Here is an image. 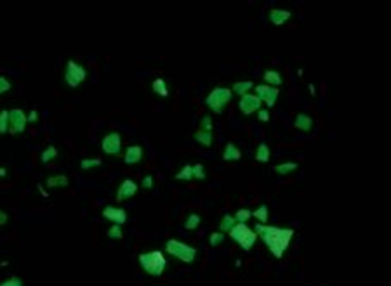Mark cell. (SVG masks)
<instances>
[{"label": "cell", "mask_w": 391, "mask_h": 286, "mask_svg": "<svg viewBox=\"0 0 391 286\" xmlns=\"http://www.w3.org/2000/svg\"><path fill=\"white\" fill-rule=\"evenodd\" d=\"M254 232L258 234V238L263 239V243L268 246V250H270L275 259H282L285 255V252H287L291 241L294 239V229L289 227L256 224Z\"/></svg>", "instance_id": "cell-1"}, {"label": "cell", "mask_w": 391, "mask_h": 286, "mask_svg": "<svg viewBox=\"0 0 391 286\" xmlns=\"http://www.w3.org/2000/svg\"><path fill=\"white\" fill-rule=\"evenodd\" d=\"M137 262H139L141 269H143L146 274H150V276H162L165 267H167V260H165L164 253L158 252V250L139 253Z\"/></svg>", "instance_id": "cell-2"}, {"label": "cell", "mask_w": 391, "mask_h": 286, "mask_svg": "<svg viewBox=\"0 0 391 286\" xmlns=\"http://www.w3.org/2000/svg\"><path fill=\"white\" fill-rule=\"evenodd\" d=\"M231 97H233L231 89H228V87H214L209 92V95L205 97V106L212 113L221 115L224 111V108L230 104Z\"/></svg>", "instance_id": "cell-3"}, {"label": "cell", "mask_w": 391, "mask_h": 286, "mask_svg": "<svg viewBox=\"0 0 391 286\" xmlns=\"http://www.w3.org/2000/svg\"><path fill=\"white\" fill-rule=\"evenodd\" d=\"M228 234H230V238L233 239L237 245H240V248L244 250V252H251L252 246L256 245V241H258V234H256L254 229H251L247 224H235Z\"/></svg>", "instance_id": "cell-4"}, {"label": "cell", "mask_w": 391, "mask_h": 286, "mask_svg": "<svg viewBox=\"0 0 391 286\" xmlns=\"http://www.w3.org/2000/svg\"><path fill=\"white\" fill-rule=\"evenodd\" d=\"M165 250H167L169 255H172L174 259L181 260L185 264H193L196 259V248H193L192 245L185 241H179V239H167Z\"/></svg>", "instance_id": "cell-5"}, {"label": "cell", "mask_w": 391, "mask_h": 286, "mask_svg": "<svg viewBox=\"0 0 391 286\" xmlns=\"http://www.w3.org/2000/svg\"><path fill=\"white\" fill-rule=\"evenodd\" d=\"M86 78H87V70L84 68V65H80V63L70 59V61L66 63V70H65L66 85L72 87V89H75V87H79L82 82H86Z\"/></svg>", "instance_id": "cell-6"}, {"label": "cell", "mask_w": 391, "mask_h": 286, "mask_svg": "<svg viewBox=\"0 0 391 286\" xmlns=\"http://www.w3.org/2000/svg\"><path fill=\"white\" fill-rule=\"evenodd\" d=\"M28 125V116L21 108L9 111V132L10 134H23Z\"/></svg>", "instance_id": "cell-7"}, {"label": "cell", "mask_w": 391, "mask_h": 286, "mask_svg": "<svg viewBox=\"0 0 391 286\" xmlns=\"http://www.w3.org/2000/svg\"><path fill=\"white\" fill-rule=\"evenodd\" d=\"M261 99L258 97L256 94H251V92H247V94H244L240 97V102H238V108H240V111L244 113V115H252V113H258L259 109H261Z\"/></svg>", "instance_id": "cell-8"}, {"label": "cell", "mask_w": 391, "mask_h": 286, "mask_svg": "<svg viewBox=\"0 0 391 286\" xmlns=\"http://www.w3.org/2000/svg\"><path fill=\"white\" fill-rule=\"evenodd\" d=\"M256 95L261 99V102H266L268 108H273L278 101V95H280V90L275 89V87H270L266 83H261V85L256 87Z\"/></svg>", "instance_id": "cell-9"}, {"label": "cell", "mask_w": 391, "mask_h": 286, "mask_svg": "<svg viewBox=\"0 0 391 286\" xmlns=\"http://www.w3.org/2000/svg\"><path fill=\"white\" fill-rule=\"evenodd\" d=\"M101 147H103V153L106 154H118L122 147V137L118 132H110L103 137V143H101Z\"/></svg>", "instance_id": "cell-10"}, {"label": "cell", "mask_w": 391, "mask_h": 286, "mask_svg": "<svg viewBox=\"0 0 391 286\" xmlns=\"http://www.w3.org/2000/svg\"><path fill=\"white\" fill-rule=\"evenodd\" d=\"M103 217L106 220H110L111 224L115 225H124L127 222V212L124 208H118V207H104L103 208Z\"/></svg>", "instance_id": "cell-11"}, {"label": "cell", "mask_w": 391, "mask_h": 286, "mask_svg": "<svg viewBox=\"0 0 391 286\" xmlns=\"http://www.w3.org/2000/svg\"><path fill=\"white\" fill-rule=\"evenodd\" d=\"M136 193H137V184L132 179H125V181H122V184L117 189V201L130 200Z\"/></svg>", "instance_id": "cell-12"}, {"label": "cell", "mask_w": 391, "mask_h": 286, "mask_svg": "<svg viewBox=\"0 0 391 286\" xmlns=\"http://www.w3.org/2000/svg\"><path fill=\"white\" fill-rule=\"evenodd\" d=\"M292 17V12L289 9H271L270 10V21L275 26H282Z\"/></svg>", "instance_id": "cell-13"}, {"label": "cell", "mask_w": 391, "mask_h": 286, "mask_svg": "<svg viewBox=\"0 0 391 286\" xmlns=\"http://www.w3.org/2000/svg\"><path fill=\"white\" fill-rule=\"evenodd\" d=\"M143 160V147L141 146H129L124 154L125 165H136Z\"/></svg>", "instance_id": "cell-14"}, {"label": "cell", "mask_w": 391, "mask_h": 286, "mask_svg": "<svg viewBox=\"0 0 391 286\" xmlns=\"http://www.w3.org/2000/svg\"><path fill=\"white\" fill-rule=\"evenodd\" d=\"M294 127L297 130H302V132H309L313 129V118L306 113H299L294 120Z\"/></svg>", "instance_id": "cell-15"}, {"label": "cell", "mask_w": 391, "mask_h": 286, "mask_svg": "<svg viewBox=\"0 0 391 286\" xmlns=\"http://www.w3.org/2000/svg\"><path fill=\"white\" fill-rule=\"evenodd\" d=\"M240 158H242V151L238 149L233 143H228L223 151V160L224 161H238Z\"/></svg>", "instance_id": "cell-16"}, {"label": "cell", "mask_w": 391, "mask_h": 286, "mask_svg": "<svg viewBox=\"0 0 391 286\" xmlns=\"http://www.w3.org/2000/svg\"><path fill=\"white\" fill-rule=\"evenodd\" d=\"M263 80L266 82V85L275 87V89H278L282 85V75L278 72H275V70H266L263 75Z\"/></svg>", "instance_id": "cell-17"}, {"label": "cell", "mask_w": 391, "mask_h": 286, "mask_svg": "<svg viewBox=\"0 0 391 286\" xmlns=\"http://www.w3.org/2000/svg\"><path fill=\"white\" fill-rule=\"evenodd\" d=\"M45 184L49 186V188H66V186L70 184L68 177L63 174L59 175H51V177L45 179Z\"/></svg>", "instance_id": "cell-18"}, {"label": "cell", "mask_w": 391, "mask_h": 286, "mask_svg": "<svg viewBox=\"0 0 391 286\" xmlns=\"http://www.w3.org/2000/svg\"><path fill=\"white\" fill-rule=\"evenodd\" d=\"M297 167H299V165L295 163V161H284V163L275 165L273 172H275V174H278V175H287V174H291V172L297 170Z\"/></svg>", "instance_id": "cell-19"}, {"label": "cell", "mask_w": 391, "mask_h": 286, "mask_svg": "<svg viewBox=\"0 0 391 286\" xmlns=\"http://www.w3.org/2000/svg\"><path fill=\"white\" fill-rule=\"evenodd\" d=\"M270 158H271L270 146H268L266 143H259L258 151H256V161H259V163H268Z\"/></svg>", "instance_id": "cell-20"}, {"label": "cell", "mask_w": 391, "mask_h": 286, "mask_svg": "<svg viewBox=\"0 0 391 286\" xmlns=\"http://www.w3.org/2000/svg\"><path fill=\"white\" fill-rule=\"evenodd\" d=\"M151 89H153L155 94L160 95V97H169V87L164 78H155L153 83H151Z\"/></svg>", "instance_id": "cell-21"}, {"label": "cell", "mask_w": 391, "mask_h": 286, "mask_svg": "<svg viewBox=\"0 0 391 286\" xmlns=\"http://www.w3.org/2000/svg\"><path fill=\"white\" fill-rule=\"evenodd\" d=\"M195 141L198 144H202V146H212V132H207V130H196L195 132Z\"/></svg>", "instance_id": "cell-22"}, {"label": "cell", "mask_w": 391, "mask_h": 286, "mask_svg": "<svg viewBox=\"0 0 391 286\" xmlns=\"http://www.w3.org/2000/svg\"><path fill=\"white\" fill-rule=\"evenodd\" d=\"M235 224H237V220L233 218V214L223 215V218H221V222H219V231L221 232H230Z\"/></svg>", "instance_id": "cell-23"}, {"label": "cell", "mask_w": 391, "mask_h": 286, "mask_svg": "<svg viewBox=\"0 0 391 286\" xmlns=\"http://www.w3.org/2000/svg\"><path fill=\"white\" fill-rule=\"evenodd\" d=\"M200 222H202V218H200L198 214H190L185 220V229L186 231H195L200 225Z\"/></svg>", "instance_id": "cell-24"}, {"label": "cell", "mask_w": 391, "mask_h": 286, "mask_svg": "<svg viewBox=\"0 0 391 286\" xmlns=\"http://www.w3.org/2000/svg\"><path fill=\"white\" fill-rule=\"evenodd\" d=\"M252 217H256L259 220V224H266L268 218H270V210H268L266 205H261L258 210L252 212Z\"/></svg>", "instance_id": "cell-25"}, {"label": "cell", "mask_w": 391, "mask_h": 286, "mask_svg": "<svg viewBox=\"0 0 391 286\" xmlns=\"http://www.w3.org/2000/svg\"><path fill=\"white\" fill-rule=\"evenodd\" d=\"M252 87H254V83L252 82H235L231 92H237L238 95H244V94L251 92Z\"/></svg>", "instance_id": "cell-26"}, {"label": "cell", "mask_w": 391, "mask_h": 286, "mask_svg": "<svg viewBox=\"0 0 391 286\" xmlns=\"http://www.w3.org/2000/svg\"><path fill=\"white\" fill-rule=\"evenodd\" d=\"M58 156V149H56V146H47L45 147L44 151H42V154H40V161L42 163H49L51 160H54V158Z\"/></svg>", "instance_id": "cell-27"}, {"label": "cell", "mask_w": 391, "mask_h": 286, "mask_svg": "<svg viewBox=\"0 0 391 286\" xmlns=\"http://www.w3.org/2000/svg\"><path fill=\"white\" fill-rule=\"evenodd\" d=\"M252 217V212L247 210V208H240L233 214V218L237 220V224H245L247 220H251Z\"/></svg>", "instance_id": "cell-28"}, {"label": "cell", "mask_w": 391, "mask_h": 286, "mask_svg": "<svg viewBox=\"0 0 391 286\" xmlns=\"http://www.w3.org/2000/svg\"><path fill=\"white\" fill-rule=\"evenodd\" d=\"M176 179L178 181H183V182H188V181H192L193 179V174H192V165L190 163H186L185 167L181 168V170L176 174Z\"/></svg>", "instance_id": "cell-29"}, {"label": "cell", "mask_w": 391, "mask_h": 286, "mask_svg": "<svg viewBox=\"0 0 391 286\" xmlns=\"http://www.w3.org/2000/svg\"><path fill=\"white\" fill-rule=\"evenodd\" d=\"M99 165H101V158H84L80 161V168L82 170H89V168L99 167Z\"/></svg>", "instance_id": "cell-30"}, {"label": "cell", "mask_w": 391, "mask_h": 286, "mask_svg": "<svg viewBox=\"0 0 391 286\" xmlns=\"http://www.w3.org/2000/svg\"><path fill=\"white\" fill-rule=\"evenodd\" d=\"M9 132V111L2 109L0 111V134Z\"/></svg>", "instance_id": "cell-31"}, {"label": "cell", "mask_w": 391, "mask_h": 286, "mask_svg": "<svg viewBox=\"0 0 391 286\" xmlns=\"http://www.w3.org/2000/svg\"><path fill=\"white\" fill-rule=\"evenodd\" d=\"M192 174L193 179H198V181H203L205 179V167L202 163H195L192 165Z\"/></svg>", "instance_id": "cell-32"}, {"label": "cell", "mask_w": 391, "mask_h": 286, "mask_svg": "<svg viewBox=\"0 0 391 286\" xmlns=\"http://www.w3.org/2000/svg\"><path fill=\"white\" fill-rule=\"evenodd\" d=\"M106 236L110 239H122V236H124V232H122V225L111 224V227L106 231Z\"/></svg>", "instance_id": "cell-33"}, {"label": "cell", "mask_w": 391, "mask_h": 286, "mask_svg": "<svg viewBox=\"0 0 391 286\" xmlns=\"http://www.w3.org/2000/svg\"><path fill=\"white\" fill-rule=\"evenodd\" d=\"M223 241H224V232H221V231L212 232V234H210V238H209V245L210 246H217V245H221Z\"/></svg>", "instance_id": "cell-34"}, {"label": "cell", "mask_w": 391, "mask_h": 286, "mask_svg": "<svg viewBox=\"0 0 391 286\" xmlns=\"http://www.w3.org/2000/svg\"><path fill=\"white\" fill-rule=\"evenodd\" d=\"M200 130H207V132H212V118L209 115H203L200 120Z\"/></svg>", "instance_id": "cell-35"}, {"label": "cell", "mask_w": 391, "mask_h": 286, "mask_svg": "<svg viewBox=\"0 0 391 286\" xmlns=\"http://www.w3.org/2000/svg\"><path fill=\"white\" fill-rule=\"evenodd\" d=\"M0 286H23V281H21L17 276H12V278H9V280L2 281Z\"/></svg>", "instance_id": "cell-36"}, {"label": "cell", "mask_w": 391, "mask_h": 286, "mask_svg": "<svg viewBox=\"0 0 391 286\" xmlns=\"http://www.w3.org/2000/svg\"><path fill=\"white\" fill-rule=\"evenodd\" d=\"M10 90V82L7 80V76H2L0 75V94L3 92H9Z\"/></svg>", "instance_id": "cell-37"}, {"label": "cell", "mask_w": 391, "mask_h": 286, "mask_svg": "<svg viewBox=\"0 0 391 286\" xmlns=\"http://www.w3.org/2000/svg\"><path fill=\"white\" fill-rule=\"evenodd\" d=\"M153 184H155V181H153V175H144L143 177V181H141V186H143L144 189H151L153 188Z\"/></svg>", "instance_id": "cell-38"}, {"label": "cell", "mask_w": 391, "mask_h": 286, "mask_svg": "<svg viewBox=\"0 0 391 286\" xmlns=\"http://www.w3.org/2000/svg\"><path fill=\"white\" fill-rule=\"evenodd\" d=\"M258 118H259V122L266 123L268 120H270V111H268V109H259V111H258Z\"/></svg>", "instance_id": "cell-39"}, {"label": "cell", "mask_w": 391, "mask_h": 286, "mask_svg": "<svg viewBox=\"0 0 391 286\" xmlns=\"http://www.w3.org/2000/svg\"><path fill=\"white\" fill-rule=\"evenodd\" d=\"M37 120H38V113H37V109H31L30 115H28V123H33V122H37Z\"/></svg>", "instance_id": "cell-40"}, {"label": "cell", "mask_w": 391, "mask_h": 286, "mask_svg": "<svg viewBox=\"0 0 391 286\" xmlns=\"http://www.w3.org/2000/svg\"><path fill=\"white\" fill-rule=\"evenodd\" d=\"M7 220H9V217H7V214H5V212L0 210V225H5V224H7Z\"/></svg>", "instance_id": "cell-41"}, {"label": "cell", "mask_w": 391, "mask_h": 286, "mask_svg": "<svg viewBox=\"0 0 391 286\" xmlns=\"http://www.w3.org/2000/svg\"><path fill=\"white\" fill-rule=\"evenodd\" d=\"M38 191H40V193H42V196H44V198H49V193H47V191H45L44 188H42L40 184H38Z\"/></svg>", "instance_id": "cell-42"}, {"label": "cell", "mask_w": 391, "mask_h": 286, "mask_svg": "<svg viewBox=\"0 0 391 286\" xmlns=\"http://www.w3.org/2000/svg\"><path fill=\"white\" fill-rule=\"evenodd\" d=\"M7 175V170L5 168H0V177H5Z\"/></svg>", "instance_id": "cell-43"}, {"label": "cell", "mask_w": 391, "mask_h": 286, "mask_svg": "<svg viewBox=\"0 0 391 286\" xmlns=\"http://www.w3.org/2000/svg\"><path fill=\"white\" fill-rule=\"evenodd\" d=\"M309 92H311V95H315V87H313L311 83H309Z\"/></svg>", "instance_id": "cell-44"}]
</instances>
